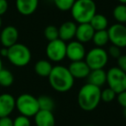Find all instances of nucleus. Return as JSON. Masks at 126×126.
I'll return each mask as SVG.
<instances>
[{
    "label": "nucleus",
    "instance_id": "nucleus-40",
    "mask_svg": "<svg viewBox=\"0 0 126 126\" xmlns=\"http://www.w3.org/2000/svg\"><path fill=\"white\" fill-rule=\"evenodd\" d=\"M125 24H126V23H125Z\"/></svg>",
    "mask_w": 126,
    "mask_h": 126
},
{
    "label": "nucleus",
    "instance_id": "nucleus-2",
    "mask_svg": "<svg viewBox=\"0 0 126 126\" xmlns=\"http://www.w3.org/2000/svg\"><path fill=\"white\" fill-rule=\"evenodd\" d=\"M101 101L100 87L90 83L84 85L78 93V103L82 110L91 111L97 108Z\"/></svg>",
    "mask_w": 126,
    "mask_h": 126
},
{
    "label": "nucleus",
    "instance_id": "nucleus-9",
    "mask_svg": "<svg viewBox=\"0 0 126 126\" xmlns=\"http://www.w3.org/2000/svg\"><path fill=\"white\" fill-rule=\"evenodd\" d=\"M109 42L117 47L123 48L126 47V25L115 23L107 30Z\"/></svg>",
    "mask_w": 126,
    "mask_h": 126
},
{
    "label": "nucleus",
    "instance_id": "nucleus-34",
    "mask_svg": "<svg viewBox=\"0 0 126 126\" xmlns=\"http://www.w3.org/2000/svg\"><path fill=\"white\" fill-rule=\"evenodd\" d=\"M0 55L3 56V57H7L8 55V48L7 47H3L1 50H0Z\"/></svg>",
    "mask_w": 126,
    "mask_h": 126
},
{
    "label": "nucleus",
    "instance_id": "nucleus-10",
    "mask_svg": "<svg viewBox=\"0 0 126 126\" xmlns=\"http://www.w3.org/2000/svg\"><path fill=\"white\" fill-rule=\"evenodd\" d=\"M86 48L84 44L78 41H73L67 44L66 57H67L71 61H83L86 57Z\"/></svg>",
    "mask_w": 126,
    "mask_h": 126
},
{
    "label": "nucleus",
    "instance_id": "nucleus-26",
    "mask_svg": "<svg viewBox=\"0 0 126 126\" xmlns=\"http://www.w3.org/2000/svg\"><path fill=\"white\" fill-rule=\"evenodd\" d=\"M55 6L62 11H70L75 0H53Z\"/></svg>",
    "mask_w": 126,
    "mask_h": 126
},
{
    "label": "nucleus",
    "instance_id": "nucleus-15",
    "mask_svg": "<svg viewBox=\"0 0 126 126\" xmlns=\"http://www.w3.org/2000/svg\"><path fill=\"white\" fill-rule=\"evenodd\" d=\"M58 30H59V39L66 42L75 37L77 25L74 22L67 21L63 23Z\"/></svg>",
    "mask_w": 126,
    "mask_h": 126
},
{
    "label": "nucleus",
    "instance_id": "nucleus-13",
    "mask_svg": "<svg viewBox=\"0 0 126 126\" xmlns=\"http://www.w3.org/2000/svg\"><path fill=\"white\" fill-rule=\"evenodd\" d=\"M68 70L70 71L73 77L75 79H85L87 78L89 75L91 69L88 67V65L84 61H72L68 67Z\"/></svg>",
    "mask_w": 126,
    "mask_h": 126
},
{
    "label": "nucleus",
    "instance_id": "nucleus-14",
    "mask_svg": "<svg viewBox=\"0 0 126 126\" xmlns=\"http://www.w3.org/2000/svg\"><path fill=\"white\" fill-rule=\"evenodd\" d=\"M94 33L95 30H93V28L90 24V23H79L77 26L75 37L77 38L78 42L84 44L93 40Z\"/></svg>",
    "mask_w": 126,
    "mask_h": 126
},
{
    "label": "nucleus",
    "instance_id": "nucleus-31",
    "mask_svg": "<svg viewBox=\"0 0 126 126\" xmlns=\"http://www.w3.org/2000/svg\"><path fill=\"white\" fill-rule=\"evenodd\" d=\"M117 95V99L118 104L121 106L124 107V108H126V90Z\"/></svg>",
    "mask_w": 126,
    "mask_h": 126
},
{
    "label": "nucleus",
    "instance_id": "nucleus-24",
    "mask_svg": "<svg viewBox=\"0 0 126 126\" xmlns=\"http://www.w3.org/2000/svg\"><path fill=\"white\" fill-rule=\"evenodd\" d=\"M14 82V76L10 70L3 68L0 71V86L9 87Z\"/></svg>",
    "mask_w": 126,
    "mask_h": 126
},
{
    "label": "nucleus",
    "instance_id": "nucleus-23",
    "mask_svg": "<svg viewBox=\"0 0 126 126\" xmlns=\"http://www.w3.org/2000/svg\"><path fill=\"white\" fill-rule=\"evenodd\" d=\"M37 101H38L40 110L52 111L54 107V101L51 97L47 96V95H42L39 98H37Z\"/></svg>",
    "mask_w": 126,
    "mask_h": 126
},
{
    "label": "nucleus",
    "instance_id": "nucleus-18",
    "mask_svg": "<svg viewBox=\"0 0 126 126\" xmlns=\"http://www.w3.org/2000/svg\"><path fill=\"white\" fill-rule=\"evenodd\" d=\"M87 79L88 83L100 87L106 82V72L104 69L91 70L89 75L87 76Z\"/></svg>",
    "mask_w": 126,
    "mask_h": 126
},
{
    "label": "nucleus",
    "instance_id": "nucleus-20",
    "mask_svg": "<svg viewBox=\"0 0 126 126\" xmlns=\"http://www.w3.org/2000/svg\"><path fill=\"white\" fill-rule=\"evenodd\" d=\"M90 24L92 25L95 31L105 30L108 27V19L104 15L96 13L90 21Z\"/></svg>",
    "mask_w": 126,
    "mask_h": 126
},
{
    "label": "nucleus",
    "instance_id": "nucleus-4",
    "mask_svg": "<svg viewBox=\"0 0 126 126\" xmlns=\"http://www.w3.org/2000/svg\"><path fill=\"white\" fill-rule=\"evenodd\" d=\"M7 58L10 62L16 67H25L31 61V52L24 44L17 43L8 47Z\"/></svg>",
    "mask_w": 126,
    "mask_h": 126
},
{
    "label": "nucleus",
    "instance_id": "nucleus-30",
    "mask_svg": "<svg viewBox=\"0 0 126 126\" xmlns=\"http://www.w3.org/2000/svg\"><path fill=\"white\" fill-rule=\"evenodd\" d=\"M117 67L126 73V54H121L117 58Z\"/></svg>",
    "mask_w": 126,
    "mask_h": 126
},
{
    "label": "nucleus",
    "instance_id": "nucleus-5",
    "mask_svg": "<svg viewBox=\"0 0 126 126\" xmlns=\"http://www.w3.org/2000/svg\"><path fill=\"white\" fill-rule=\"evenodd\" d=\"M16 108L21 115L25 117H34L40 110L37 98L29 93H23L16 99Z\"/></svg>",
    "mask_w": 126,
    "mask_h": 126
},
{
    "label": "nucleus",
    "instance_id": "nucleus-29",
    "mask_svg": "<svg viewBox=\"0 0 126 126\" xmlns=\"http://www.w3.org/2000/svg\"><path fill=\"white\" fill-rule=\"evenodd\" d=\"M108 55L111 56L113 58H117L121 55V48L115 45H111L109 47V52H108Z\"/></svg>",
    "mask_w": 126,
    "mask_h": 126
},
{
    "label": "nucleus",
    "instance_id": "nucleus-22",
    "mask_svg": "<svg viewBox=\"0 0 126 126\" xmlns=\"http://www.w3.org/2000/svg\"><path fill=\"white\" fill-rule=\"evenodd\" d=\"M113 17L117 23H126V4H120L117 5L113 10Z\"/></svg>",
    "mask_w": 126,
    "mask_h": 126
},
{
    "label": "nucleus",
    "instance_id": "nucleus-33",
    "mask_svg": "<svg viewBox=\"0 0 126 126\" xmlns=\"http://www.w3.org/2000/svg\"><path fill=\"white\" fill-rule=\"evenodd\" d=\"M8 7L9 4L7 0H0V16L5 14L6 11H8Z\"/></svg>",
    "mask_w": 126,
    "mask_h": 126
},
{
    "label": "nucleus",
    "instance_id": "nucleus-28",
    "mask_svg": "<svg viewBox=\"0 0 126 126\" xmlns=\"http://www.w3.org/2000/svg\"><path fill=\"white\" fill-rule=\"evenodd\" d=\"M13 126H31V123L28 117L20 115L13 120Z\"/></svg>",
    "mask_w": 126,
    "mask_h": 126
},
{
    "label": "nucleus",
    "instance_id": "nucleus-38",
    "mask_svg": "<svg viewBox=\"0 0 126 126\" xmlns=\"http://www.w3.org/2000/svg\"><path fill=\"white\" fill-rule=\"evenodd\" d=\"M1 25H2V19H1V16H0V28H1Z\"/></svg>",
    "mask_w": 126,
    "mask_h": 126
},
{
    "label": "nucleus",
    "instance_id": "nucleus-27",
    "mask_svg": "<svg viewBox=\"0 0 126 126\" xmlns=\"http://www.w3.org/2000/svg\"><path fill=\"white\" fill-rule=\"evenodd\" d=\"M116 95L117 93L110 87L105 88L101 91V100H103L104 102H111L116 98Z\"/></svg>",
    "mask_w": 126,
    "mask_h": 126
},
{
    "label": "nucleus",
    "instance_id": "nucleus-1",
    "mask_svg": "<svg viewBox=\"0 0 126 126\" xmlns=\"http://www.w3.org/2000/svg\"><path fill=\"white\" fill-rule=\"evenodd\" d=\"M47 78L50 86L58 93L68 92L74 84V78L68 70V67L64 66L53 67Z\"/></svg>",
    "mask_w": 126,
    "mask_h": 126
},
{
    "label": "nucleus",
    "instance_id": "nucleus-12",
    "mask_svg": "<svg viewBox=\"0 0 126 126\" xmlns=\"http://www.w3.org/2000/svg\"><path fill=\"white\" fill-rule=\"evenodd\" d=\"M16 108V99L10 93L0 95V117H9Z\"/></svg>",
    "mask_w": 126,
    "mask_h": 126
},
{
    "label": "nucleus",
    "instance_id": "nucleus-39",
    "mask_svg": "<svg viewBox=\"0 0 126 126\" xmlns=\"http://www.w3.org/2000/svg\"><path fill=\"white\" fill-rule=\"evenodd\" d=\"M86 126H92V125H86Z\"/></svg>",
    "mask_w": 126,
    "mask_h": 126
},
{
    "label": "nucleus",
    "instance_id": "nucleus-32",
    "mask_svg": "<svg viewBox=\"0 0 126 126\" xmlns=\"http://www.w3.org/2000/svg\"><path fill=\"white\" fill-rule=\"evenodd\" d=\"M0 126H13V120L10 117H0Z\"/></svg>",
    "mask_w": 126,
    "mask_h": 126
},
{
    "label": "nucleus",
    "instance_id": "nucleus-16",
    "mask_svg": "<svg viewBox=\"0 0 126 126\" xmlns=\"http://www.w3.org/2000/svg\"><path fill=\"white\" fill-rule=\"evenodd\" d=\"M39 0H16L17 11L23 16H30L36 11Z\"/></svg>",
    "mask_w": 126,
    "mask_h": 126
},
{
    "label": "nucleus",
    "instance_id": "nucleus-6",
    "mask_svg": "<svg viewBox=\"0 0 126 126\" xmlns=\"http://www.w3.org/2000/svg\"><path fill=\"white\" fill-rule=\"evenodd\" d=\"M86 63L91 70L103 69L108 62V53L103 47H93L86 54Z\"/></svg>",
    "mask_w": 126,
    "mask_h": 126
},
{
    "label": "nucleus",
    "instance_id": "nucleus-3",
    "mask_svg": "<svg viewBox=\"0 0 126 126\" xmlns=\"http://www.w3.org/2000/svg\"><path fill=\"white\" fill-rule=\"evenodd\" d=\"M70 11L74 20L79 24L87 23L96 14L97 6L93 0H75Z\"/></svg>",
    "mask_w": 126,
    "mask_h": 126
},
{
    "label": "nucleus",
    "instance_id": "nucleus-19",
    "mask_svg": "<svg viewBox=\"0 0 126 126\" xmlns=\"http://www.w3.org/2000/svg\"><path fill=\"white\" fill-rule=\"evenodd\" d=\"M53 68L50 61L46 60H40L35 65V72L41 77H48Z\"/></svg>",
    "mask_w": 126,
    "mask_h": 126
},
{
    "label": "nucleus",
    "instance_id": "nucleus-25",
    "mask_svg": "<svg viewBox=\"0 0 126 126\" xmlns=\"http://www.w3.org/2000/svg\"><path fill=\"white\" fill-rule=\"evenodd\" d=\"M44 35L48 42L54 41L59 38V30L54 25H48L44 30Z\"/></svg>",
    "mask_w": 126,
    "mask_h": 126
},
{
    "label": "nucleus",
    "instance_id": "nucleus-8",
    "mask_svg": "<svg viewBox=\"0 0 126 126\" xmlns=\"http://www.w3.org/2000/svg\"><path fill=\"white\" fill-rule=\"evenodd\" d=\"M67 44L61 39H56L48 42L46 47V54L51 61L59 62L66 57Z\"/></svg>",
    "mask_w": 126,
    "mask_h": 126
},
{
    "label": "nucleus",
    "instance_id": "nucleus-35",
    "mask_svg": "<svg viewBox=\"0 0 126 126\" xmlns=\"http://www.w3.org/2000/svg\"><path fill=\"white\" fill-rule=\"evenodd\" d=\"M3 69V62H2V59L0 57V71Z\"/></svg>",
    "mask_w": 126,
    "mask_h": 126
},
{
    "label": "nucleus",
    "instance_id": "nucleus-37",
    "mask_svg": "<svg viewBox=\"0 0 126 126\" xmlns=\"http://www.w3.org/2000/svg\"><path fill=\"white\" fill-rule=\"evenodd\" d=\"M124 117H126V108H124Z\"/></svg>",
    "mask_w": 126,
    "mask_h": 126
},
{
    "label": "nucleus",
    "instance_id": "nucleus-36",
    "mask_svg": "<svg viewBox=\"0 0 126 126\" xmlns=\"http://www.w3.org/2000/svg\"><path fill=\"white\" fill-rule=\"evenodd\" d=\"M117 1H119V2H120V4H126V0H117Z\"/></svg>",
    "mask_w": 126,
    "mask_h": 126
},
{
    "label": "nucleus",
    "instance_id": "nucleus-21",
    "mask_svg": "<svg viewBox=\"0 0 126 126\" xmlns=\"http://www.w3.org/2000/svg\"><path fill=\"white\" fill-rule=\"evenodd\" d=\"M92 41L96 45V47H103L104 46H105L109 42V35L107 30L95 31Z\"/></svg>",
    "mask_w": 126,
    "mask_h": 126
},
{
    "label": "nucleus",
    "instance_id": "nucleus-7",
    "mask_svg": "<svg viewBox=\"0 0 126 126\" xmlns=\"http://www.w3.org/2000/svg\"><path fill=\"white\" fill-rule=\"evenodd\" d=\"M106 82L109 87L118 94L126 90V73L117 67H111L106 73Z\"/></svg>",
    "mask_w": 126,
    "mask_h": 126
},
{
    "label": "nucleus",
    "instance_id": "nucleus-11",
    "mask_svg": "<svg viewBox=\"0 0 126 126\" xmlns=\"http://www.w3.org/2000/svg\"><path fill=\"white\" fill-rule=\"evenodd\" d=\"M19 33L16 27L7 26L3 29L2 32L0 34V41L4 47H10L17 42Z\"/></svg>",
    "mask_w": 126,
    "mask_h": 126
},
{
    "label": "nucleus",
    "instance_id": "nucleus-17",
    "mask_svg": "<svg viewBox=\"0 0 126 126\" xmlns=\"http://www.w3.org/2000/svg\"><path fill=\"white\" fill-rule=\"evenodd\" d=\"M35 124L36 126H54L55 119L52 111L40 110L35 116Z\"/></svg>",
    "mask_w": 126,
    "mask_h": 126
}]
</instances>
